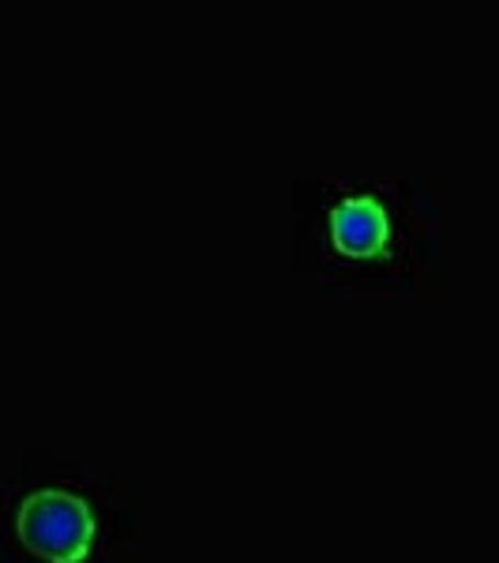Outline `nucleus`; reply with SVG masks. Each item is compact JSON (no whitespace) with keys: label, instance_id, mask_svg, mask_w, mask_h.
I'll list each match as a JSON object with an SVG mask.
<instances>
[{"label":"nucleus","instance_id":"nucleus-2","mask_svg":"<svg viewBox=\"0 0 499 563\" xmlns=\"http://www.w3.org/2000/svg\"><path fill=\"white\" fill-rule=\"evenodd\" d=\"M4 526L23 563H98L106 552V522L95 496L68 481L26 488L8 507Z\"/></svg>","mask_w":499,"mask_h":563},{"label":"nucleus","instance_id":"nucleus-1","mask_svg":"<svg viewBox=\"0 0 499 563\" xmlns=\"http://www.w3.org/2000/svg\"><path fill=\"white\" fill-rule=\"evenodd\" d=\"M312 192L304 238L331 278L384 294L413 278L440 241V199L413 180L342 177Z\"/></svg>","mask_w":499,"mask_h":563}]
</instances>
